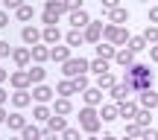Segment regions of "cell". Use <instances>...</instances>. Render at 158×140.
Instances as JSON below:
<instances>
[{
    "instance_id": "obj_1",
    "label": "cell",
    "mask_w": 158,
    "mask_h": 140,
    "mask_svg": "<svg viewBox=\"0 0 158 140\" xmlns=\"http://www.w3.org/2000/svg\"><path fill=\"white\" fill-rule=\"evenodd\" d=\"M123 82L129 85V88H135V90L152 88V70H149V64H132V67H126Z\"/></svg>"
},
{
    "instance_id": "obj_2",
    "label": "cell",
    "mask_w": 158,
    "mask_h": 140,
    "mask_svg": "<svg viewBox=\"0 0 158 140\" xmlns=\"http://www.w3.org/2000/svg\"><path fill=\"white\" fill-rule=\"evenodd\" d=\"M100 126H102V117H100V111H97L94 105L79 108V129H82V131L97 134V131H100Z\"/></svg>"
},
{
    "instance_id": "obj_3",
    "label": "cell",
    "mask_w": 158,
    "mask_h": 140,
    "mask_svg": "<svg viewBox=\"0 0 158 140\" xmlns=\"http://www.w3.org/2000/svg\"><path fill=\"white\" fill-rule=\"evenodd\" d=\"M88 67H91L88 58H82V56H79V58H76V56H70L68 62L62 64V73H64L68 79H73V76H79V73H88Z\"/></svg>"
},
{
    "instance_id": "obj_4",
    "label": "cell",
    "mask_w": 158,
    "mask_h": 140,
    "mask_svg": "<svg viewBox=\"0 0 158 140\" xmlns=\"http://www.w3.org/2000/svg\"><path fill=\"white\" fill-rule=\"evenodd\" d=\"M102 38H106V41H111L114 47H126L132 35L126 32V26H117V23H108V26H106V35H102Z\"/></svg>"
},
{
    "instance_id": "obj_5",
    "label": "cell",
    "mask_w": 158,
    "mask_h": 140,
    "mask_svg": "<svg viewBox=\"0 0 158 140\" xmlns=\"http://www.w3.org/2000/svg\"><path fill=\"white\" fill-rule=\"evenodd\" d=\"M82 32H85V44H94L97 47L102 41V35H106V26H102V21H91Z\"/></svg>"
},
{
    "instance_id": "obj_6",
    "label": "cell",
    "mask_w": 158,
    "mask_h": 140,
    "mask_svg": "<svg viewBox=\"0 0 158 140\" xmlns=\"http://www.w3.org/2000/svg\"><path fill=\"white\" fill-rule=\"evenodd\" d=\"M9 85H12L15 90H29V85H32V79H29V70H27V67H21L18 73H12V76H9Z\"/></svg>"
},
{
    "instance_id": "obj_7",
    "label": "cell",
    "mask_w": 158,
    "mask_h": 140,
    "mask_svg": "<svg viewBox=\"0 0 158 140\" xmlns=\"http://www.w3.org/2000/svg\"><path fill=\"white\" fill-rule=\"evenodd\" d=\"M68 23L73 29H85L91 23V18H88V12H85V9H73V12H68Z\"/></svg>"
},
{
    "instance_id": "obj_8",
    "label": "cell",
    "mask_w": 158,
    "mask_h": 140,
    "mask_svg": "<svg viewBox=\"0 0 158 140\" xmlns=\"http://www.w3.org/2000/svg\"><path fill=\"white\" fill-rule=\"evenodd\" d=\"M108 18V23H117V26H123V23H129V9H123V6H117V9H102Z\"/></svg>"
},
{
    "instance_id": "obj_9",
    "label": "cell",
    "mask_w": 158,
    "mask_h": 140,
    "mask_svg": "<svg viewBox=\"0 0 158 140\" xmlns=\"http://www.w3.org/2000/svg\"><path fill=\"white\" fill-rule=\"evenodd\" d=\"M138 105H141V108H149V111H152V108H158V94H155L152 88L138 90Z\"/></svg>"
},
{
    "instance_id": "obj_10",
    "label": "cell",
    "mask_w": 158,
    "mask_h": 140,
    "mask_svg": "<svg viewBox=\"0 0 158 140\" xmlns=\"http://www.w3.org/2000/svg\"><path fill=\"white\" fill-rule=\"evenodd\" d=\"M21 41H23L27 47H35V44H41V29H38V26H29V23H27V26L21 29Z\"/></svg>"
},
{
    "instance_id": "obj_11",
    "label": "cell",
    "mask_w": 158,
    "mask_h": 140,
    "mask_svg": "<svg viewBox=\"0 0 158 140\" xmlns=\"http://www.w3.org/2000/svg\"><path fill=\"white\" fill-rule=\"evenodd\" d=\"M12 62H15L18 67H29V62H32V47H18V50H12Z\"/></svg>"
},
{
    "instance_id": "obj_12",
    "label": "cell",
    "mask_w": 158,
    "mask_h": 140,
    "mask_svg": "<svg viewBox=\"0 0 158 140\" xmlns=\"http://www.w3.org/2000/svg\"><path fill=\"white\" fill-rule=\"evenodd\" d=\"M117 108H120V117L129 123V120H135L138 117V111H141V105L138 102H132V99H123V102H117Z\"/></svg>"
},
{
    "instance_id": "obj_13",
    "label": "cell",
    "mask_w": 158,
    "mask_h": 140,
    "mask_svg": "<svg viewBox=\"0 0 158 140\" xmlns=\"http://www.w3.org/2000/svg\"><path fill=\"white\" fill-rule=\"evenodd\" d=\"M70 56H73V47H70V44H64V47H59V44L50 47V58H53L56 64H64Z\"/></svg>"
},
{
    "instance_id": "obj_14",
    "label": "cell",
    "mask_w": 158,
    "mask_h": 140,
    "mask_svg": "<svg viewBox=\"0 0 158 140\" xmlns=\"http://www.w3.org/2000/svg\"><path fill=\"white\" fill-rule=\"evenodd\" d=\"M108 94H111V99H114V102H123V99H129V96L135 94V88H129L126 82H117L111 90H108Z\"/></svg>"
},
{
    "instance_id": "obj_15",
    "label": "cell",
    "mask_w": 158,
    "mask_h": 140,
    "mask_svg": "<svg viewBox=\"0 0 158 140\" xmlns=\"http://www.w3.org/2000/svg\"><path fill=\"white\" fill-rule=\"evenodd\" d=\"M82 99H85V105H102V90L97 88V85H91V88H85L82 90Z\"/></svg>"
},
{
    "instance_id": "obj_16",
    "label": "cell",
    "mask_w": 158,
    "mask_h": 140,
    "mask_svg": "<svg viewBox=\"0 0 158 140\" xmlns=\"http://www.w3.org/2000/svg\"><path fill=\"white\" fill-rule=\"evenodd\" d=\"M53 114H62V117L73 114V102H70V96H56V102H53Z\"/></svg>"
},
{
    "instance_id": "obj_17",
    "label": "cell",
    "mask_w": 158,
    "mask_h": 140,
    "mask_svg": "<svg viewBox=\"0 0 158 140\" xmlns=\"http://www.w3.org/2000/svg\"><path fill=\"white\" fill-rule=\"evenodd\" d=\"M41 41L50 44V47H56L59 41H62V29H59V26H44V29H41Z\"/></svg>"
},
{
    "instance_id": "obj_18",
    "label": "cell",
    "mask_w": 158,
    "mask_h": 140,
    "mask_svg": "<svg viewBox=\"0 0 158 140\" xmlns=\"http://www.w3.org/2000/svg\"><path fill=\"white\" fill-rule=\"evenodd\" d=\"M97 56L106 58V62H114V56H117V47H114L111 41H100V44H97Z\"/></svg>"
},
{
    "instance_id": "obj_19",
    "label": "cell",
    "mask_w": 158,
    "mask_h": 140,
    "mask_svg": "<svg viewBox=\"0 0 158 140\" xmlns=\"http://www.w3.org/2000/svg\"><path fill=\"white\" fill-rule=\"evenodd\" d=\"M53 94H56V90L47 88V85H32V99H35V102H50Z\"/></svg>"
},
{
    "instance_id": "obj_20",
    "label": "cell",
    "mask_w": 158,
    "mask_h": 140,
    "mask_svg": "<svg viewBox=\"0 0 158 140\" xmlns=\"http://www.w3.org/2000/svg\"><path fill=\"white\" fill-rule=\"evenodd\" d=\"M114 62H117L120 67H132V64H135V53H132L129 47H120L117 56H114Z\"/></svg>"
},
{
    "instance_id": "obj_21",
    "label": "cell",
    "mask_w": 158,
    "mask_h": 140,
    "mask_svg": "<svg viewBox=\"0 0 158 140\" xmlns=\"http://www.w3.org/2000/svg\"><path fill=\"white\" fill-rule=\"evenodd\" d=\"M47 58H50V44H44V41L35 44V47H32V62H35V64H44Z\"/></svg>"
},
{
    "instance_id": "obj_22",
    "label": "cell",
    "mask_w": 158,
    "mask_h": 140,
    "mask_svg": "<svg viewBox=\"0 0 158 140\" xmlns=\"http://www.w3.org/2000/svg\"><path fill=\"white\" fill-rule=\"evenodd\" d=\"M50 117H53V108H47V102H38V105L32 108V120L35 123H47Z\"/></svg>"
},
{
    "instance_id": "obj_23",
    "label": "cell",
    "mask_w": 158,
    "mask_h": 140,
    "mask_svg": "<svg viewBox=\"0 0 158 140\" xmlns=\"http://www.w3.org/2000/svg\"><path fill=\"white\" fill-rule=\"evenodd\" d=\"M29 102H32V94H29V90H15V94H12V105H15L18 111L27 108Z\"/></svg>"
},
{
    "instance_id": "obj_24",
    "label": "cell",
    "mask_w": 158,
    "mask_h": 140,
    "mask_svg": "<svg viewBox=\"0 0 158 140\" xmlns=\"http://www.w3.org/2000/svg\"><path fill=\"white\" fill-rule=\"evenodd\" d=\"M100 117L106 120V123H111V120H117V117H120V108H117V102H106V105L100 108Z\"/></svg>"
},
{
    "instance_id": "obj_25",
    "label": "cell",
    "mask_w": 158,
    "mask_h": 140,
    "mask_svg": "<svg viewBox=\"0 0 158 140\" xmlns=\"http://www.w3.org/2000/svg\"><path fill=\"white\" fill-rule=\"evenodd\" d=\"M56 94H59V96H73V94H79V90H76V85H73V79H68V76H64L62 82L56 85Z\"/></svg>"
},
{
    "instance_id": "obj_26",
    "label": "cell",
    "mask_w": 158,
    "mask_h": 140,
    "mask_svg": "<svg viewBox=\"0 0 158 140\" xmlns=\"http://www.w3.org/2000/svg\"><path fill=\"white\" fill-rule=\"evenodd\" d=\"M6 126H9L12 131H23V126H27V117H23L21 111H15V114H9V117H6Z\"/></svg>"
},
{
    "instance_id": "obj_27",
    "label": "cell",
    "mask_w": 158,
    "mask_h": 140,
    "mask_svg": "<svg viewBox=\"0 0 158 140\" xmlns=\"http://www.w3.org/2000/svg\"><path fill=\"white\" fill-rule=\"evenodd\" d=\"M64 44H70V47H82V44H85V32H82V29H73V26H70V32L64 35Z\"/></svg>"
},
{
    "instance_id": "obj_28",
    "label": "cell",
    "mask_w": 158,
    "mask_h": 140,
    "mask_svg": "<svg viewBox=\"0 0 158 140\" xmlns=\"http://www.w3.org/2000/svg\"><path fill=\"white\" fill-rule=\"evenodd\" d=\"M114 85H117V79H114L111 73H100V76H97V88H100V90H106V94L114 88Z\"/></svg>"
},
{
    "instance_id": "obj_29",
    "label": "cell",
    "mask_w": 158,
    "mask_h": 140,
    "mask_svg": "<svg viewBox=\"0 0 158 140\" xmlns=\"http://www.w3.org/2000/svg\"><path fill=\"white\" fill-rule=\"evenodd\" d=\"M47 126H50L53 131H59V134H62V131L68 129V117H62V114H53V117L47 120Z\"/></svg>"
},
{
    "instance_id": "obj_30",
    "label": "cell",
    "mask_w": 158,
    "mask_h": 140,
    "mask_svg": "<svg viewBox=\"0 0 158 140\" xmlns=\"http://www.w3.org/2000/svg\"><path fill=\"white\" fill-rule=\"evenodd\" d=\"M126 47H129L132 53H141V50H149V44H147V38H143V35H132V38H129V44H126Z\"/></svg>"
},
{
    "instance_id": "obj_31",
    "label": "cell",
    "mask_w": 158,
    "mask_h": 140,
    "mask_svg": "<svg viewBox=\"0 0 158 140\" xmlns=\"http://www.w3.org/2000/svg\"><path fill=\"white\" fill-rule=\"evenodd\" d=\"M27 70H29V79H32V85H41V82H44V76H47L44 64H32V67H27Z\"/></svg>"
},
{
    "instance_id": "obj_32",
    "label": "cell",
    "mask_w": 158,
    "mask_h": 140,
    "mask_svg": "<svg viewBox=\"0 0 158 140\" xmlns=\"http://www.w3.org/2000/svg\"><path fill=\"white\" fill-rule=\"evenodd\" d=\"M21 137L23 140H44V134H41V129H38V126H23V131H21Z\"/></svg>"
},
{
    "instance_id": "obj_33",
    "label": "cell",
    "mask_w": 158,
    "mask_h": 140,
    "mask_svg": "<svg viewBox=\"0 0 158 140\" xmlns=\"http://www.w3.org/2000/svg\"><path fill=\"white\" fill-rule=\"evenodd\" d=\"M15 18H18V21H23V23H29V21H32V18H35V9H32V6H29V3H23L21 9L15 12Z\"/></svg>"
},
{
    "instance_id": "obj_34",
    "label": "cell",
    "mask_w": 158,
    "mask_h": 140,
    "mask_svg": "<svg viewBox=\"0 0 158 140\" xmlns=\"http://www.w3.org/2000/svg\"><path fill=\"white\" fill-rule=\"evenodd\" d=\"M88 70H91V73H97V76H100V73H108V62L97 56V58H91V67H88Z\"/></svg>"
},
{
    "instance_id": "obj_35",
    "label": "cell",
    "mask_w": 158,
    "mask_h": 140,
    "mask_svg": "<svg viewBox=\"0 0 158 140\" xmlns=\"http://www.w3.org/2000/svg\"><path fill=\"white\" fill-rule=\"evenodd\" d=\"M135 120H138V126H141V129H149V123H152V111H149V108H141Z\"/></svg>"
},
{
    "instance_id": "obj_36",
    "label": "cell",
    "mask_w": 158,
    "mask_h": 140,
    "mask_svg": "<svg viewBox=\"0 0 158 140\" xmlns=\"http://www.w3.org/2000/svg\"><path fill=\"white\" fill-rule=\"evenodd\" d=\"M126 134H129V137H138V140H141L143 129L138 126V120H129V123H126Z\"/></svg>"
},
{
    "instance_id": "obj_37",
    "label": "cell",
    "mask_w": 158,
    "mask_h": 140,
    "mask_svg": "<svg viewBox=\"0 0 158 140\" xmlns=\"http://www.w3.org/2000/svg\"><path fill=\"white\" fill-rule=\"evenodd\" d=\"M73 85H76V90L82 94L85 88H91V82H88V73H79V76H73Z\"/></svg>"
},
{
    "instance_id": "obj_38",
    "label": "cell",
    "mask_w": 158,
    "mask_h": 140,
    "mask_svg": "<svg viewBox=\"0 0 158 140\" xmlns=\"http://www.w3.org/2000/svg\"><path fill=\"white\" fill-rule=\"evenodd\" d=\"M143 38H147V44H158V26H155V23L143 29Z\"/></svg>"
},
{
    "instance_id": "obj_39",
    "label": "cell",
    "mask_w": 158,
    "mask_h": 140,
    "mask_svg": "<svg viewBox=\"0 0 158 140\" xmlns=\"http://www.w3.org/2000/svg\"><path fill=\"white\" fill-rule=\"evenodd\" d=\"M62 140H85V137L79 134V129H70V126H68V129L62 131Z\"/></svg>"
},
{
    "instance_id": "obj_40",
    "label": "cell",
    "mask_w": 158,
    "mask_h": 140,
    "mask_svg": "<svg viewBox=\"0 0 158 140\" xmlns=\"http://www.w3.org/2000/svg\"><path fill=\"white\" fill-rule=\"evenodd\" d=\"M23 3H27V0H3V6H6V9H12V12H18Z\"/></svg>"
},
{
    "instance_id": "obj_41",
    "label": "cell",
    "mask_w": 158,
    "mask_h": 140,
    "mask_svg": "<svg viewBox=\"0 0 158 140\" xmlns=\"http://www.w3.org/2000/svg\"><path fill=\"white\" fill-rule=\"evenodd\" d=\"M141 140H158V131L149 126V129H143V134H141Z\"/></svg>"
},
{
    "instance_id": "obj_42",
    "label": "cell",
    "mask_w": 158,
    "mask_h": 140,
    "mask_svg": "<svg viewBox=\"0 0 158 140\" xmlns=\"http://www.w3.org/2000/svg\"><path fill=\"white\" fill-rule=\"evenodd\" d=\"M41 134H44V140H56V134H59V131H53L50 126H44V129H41Z\"/></svg>"
},
{
    "instance_id": "obj_43",
    "label": "cell",
    "mask_w": 158,
    "mask_h": 140,
    "mask_svg": "<svg viewBox=\"0 0 158 140\" xmlns=\"http://www.w3.org/2000/svg\"><path fill=\"white\" fill-rule=\"evenodd\" d=\"M0 56H12V47H9V41H0Z\"/></svg>"
},
{
    "instance_id": "obj_44",
    "label": "cell",
    "mask_w": 158,
    "mask_h": 140,
    "mask_svg": "<svg viewBox=\"0 0 158 140\" xmlns=\"http://www.w3.org/2000/svg\"><path fill=\"white\" fill-rule=\"evenodd\" d=\"M149 58H152V64H158V44H149Z\"/></svg>"
},
{
    "instance_id": "obj_45",
    "label": "cell",
    "mask_w": 158,
    "mask_h": 140,
    "mask_svg": "<svg viewBox=\"0 0 158 140\" xmlns=\"http://www.w3.org/2000/svg\"><path fill=\"white\" fill-rule=\"evenodd\" d=\"M100 3H102V9H117L120 0H100Z\"/></svg>"
},
{
    "instance_id": "obj_46",
    "label": "cell",
    "mask_w": 158,
    "mask_h": 140,
    "mask_svg": "<svg viewBox=\"0 0 158 140\" xmlns=\"http://www.w3.org/2000/svg\"><path fill=\"white\" fill-rule=\"evenodd\" d=\"M64 3H68L70 12H73V9H82V0H64Z\"/></svg>"
},
{
    "instance_id": "obj_47",
    "label": "cell",
    "mask_w": 158,
    "mask_h": 140,
    "mask_svg": "<svg viewBox=\"0 0 158 140\" xmlns=\"http://www.w3.org/2000/svg\"><path fill=\"white\" fill-rule=\"evenodd\" d=\"M6 23H9V12H6V9H0V29H3Z\"/></svg>"
},
{
    "instance_id": "obj_48",
    "label": "cell",
    "mask_w": 158,
    "mask_h": 140,
    "mask_svg": "<svg viewBox=\"0 0 158 140\" xmlns=\"http://www.w3.org/2000/svg\"><path fill=\"white\" fill-rule=\"evenodd\" d=\"M149 21L158 23V6H149Z\"/></svg>"
},
{
    "instance_id": "obj_49",
    "label": "cell",
    "mask_w": 158,
    "mask_h": 140,
    "mask_svg": "<svg viewBox=\"0 0 158 140\" xmlns=\"http://www.w3.org/2000/svg\"><path fill=\"white\" fill-rule=\"evenodd\" d=\"M6 99H9V94H6V90L0 88V105H6Z\"/></svg>"
},
{
    "instance_id": "obj_50",
    "label": "cell",
    "mask_w": 158,
    "mask_h": 140,
    "mask_svg": "<svg viewBox=\"0 0 158 140\" xmlns=\"http://www.w3.org/2000/svg\"><path fill=\"white\" fill-rule=\"evenodd\" d=\"M6 79H9V70H3V67H0V85H3Z\"/></svg>"
},
{
    "instance_id": "obj_51",
    "label": "cell",
    "mask_w": 158,
    "mask_h": 140,
    "mask_svg": "<svg viewBox=\"0 0 158 140\" xmlns=\"http://www.w3.org/2000/svg\"><path fill=\"white\" fill-rule=\"evenodd\" d=\"M6 117H9V114H6V108L0 105V123H6Z\"/></svg>"
},
{
    "instance_id": "obj_52",
    "label": "cell",
    "mask_w": 158,
    "mask_h": 140,
    "mask_svg": "<svg viewBox=\"0 0 158 140\" xmlns=\"http://www.w3.org/2000/svg\"><path fill=\"white\" fill-rule=\"evenodd\" d=\"M100 140H120V137H114V134H102Z\"/></svg>"
},
{
    "instance_id": "obj_53",
    "label": "cell",
    "mask_w": 158,
    "mask_h": 140,
    "mask_svg": "<svg viewBox=\"0 0 158 140\" xmlns=\"http://www.w3.org/2000/svg\"><path fill=\"white\" fill-rule=\"evenodd\" d=\"M85 140H100V137H97V134H88V137H85Z\"/></svg>"
},
{
    "instance_id": "obj_54",
    "label": "cell",
    "mask_w": 158,
    "mask_h": 140,
    "mask_svg": "<svg viewBox=\"0 0 158 140\" xmlns=\"http://www.w3.org/2000/svg\"><path fill=\"white\" fill-rule=\"evenodd\" d=\"M9 140H23V137H9Z\"/></svg>"
},
{
    "instance_id": "obj_55",
    "label": "cell",
    "mask_w": 158,
    "mask_h": 140,
    "mask_svg": "<svg viewBox=\"0 0 158 140\" xmlns=\"http://www.w3.org/2000/svg\"><path fill=\"white\" fill-rule=\"evenodd\" d=\"M141 3H149V0H141Z\"/></svg>"
}]
</instances>
